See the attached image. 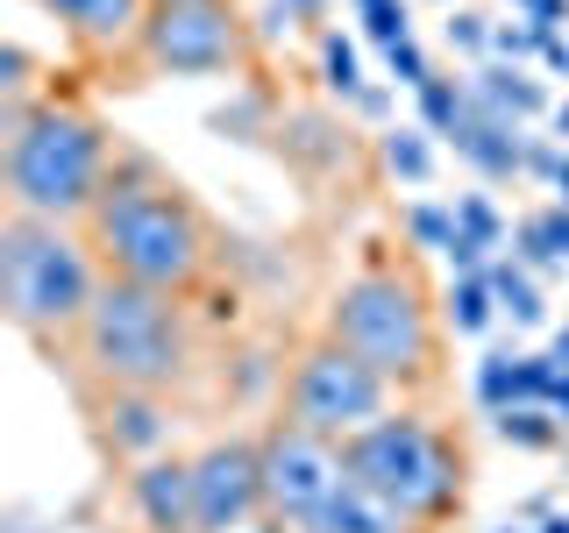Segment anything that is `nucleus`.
Wrapping results in <instances>:
<instances>
[{
    "label": "nucleus",
    "instance_id": "nucleus-4",
    "mask_svg": "<svg viewBox=\"0 0 569 533\" xmlns=\"http://www.w3.org/2000/svg\"><path fill=\"white\" fill-rule=\"evenodd\" d=\"M342 476L356 491H370L391 520H435L456 505V455L413 413H385L363 434L342 441Z\"/></svg>",
    "mask_w": 569,
    "mask_h": 533
},
{
    "label": "nucleus",
    "instance_id": "nucleus-17",
    "mask_svg": "<svg viewBox=\"0 0 569 533\" xmlns=\"http://www.w3.org/2000/svg\"><path fill=\"white\" fill-rule=\"evenodd\" d=\"M498 434H506L512 449H556L562 420H556V405H506V413H498Z\"/></svg>",
    "mask_w": 569,
    "mask_h": 533
},
{
    "label": "nucleus",
    "instance_id": "nucleus-12",
    "mask_svg": "<svg viewBox=\"0 0 569 533\" xmlns=\"http://www.w3.org/2000/svg\"><path fill=\"white\" fill-rule=\"evenodd\" d=\"M456 150L470 157L485 178H512V171H527V150H520V121H506V114H491L485 100L470 93V114L456 121Z\"/></svg>",
    "mask_w": 569,
    "mask_h": 533
},
{
    "label": "nucleus",
    "instance_id": "nucleus-22",
    "mask_svg": "<svg viewBox=\"0 0 569 533\" xmlns=\"http://www.w3.org/2000/svg\"><path fill=\"white\" fill-rule=\"evenodd\" d=\"M385 164L399 171V178H413V185H420V178L435 171V150H427V142H420L413 129H391V135H385Z\"/></svg>",
    "mask_w": 569,
    "mask_h": 533
},
{
    "label": "nucleus",
    "instance_id": "nucleus-20",
    "mask_svg": "<svg viewBox=\"0 0 569 533\" xmlns=\"http://www.w3.org/2000/svg\"><path fill=\"white\" fill-rule=\"evenodd\" d=\"M491 292H498V306H506L512 320H541V292L527 284V271H512V263H491Z\"/></svg>",
    "mask_w": 569,
    "mask_h": 533
},
{
    "label": "nucleus",
    "instance_id": "nucleus-11",
    "mask_svg": "<svg viewBox=\"0 0 569 533\" xmlns=\"http://www.w3.org/2000/svg\"><path fill=\"white\" fill-rule=\"evenodd\" d=\"M129 497L150 533H200V520H192V462H142L129 476Z\"/></svg>",
    "mask_w": 569,
    "mask_h": 533
},
{
    "label": "nucleus",
    "instance_id": "nucleus-5",
    "mask_svg": "<svg viewBox=\"0 0 569 533\" xmlns=\"http://www.w3.org/2000/svg\"><path fill=\"white\" fill-rule=\"evenodd\" d=\"M79 334H86V363L114 391H164L186 370L178 306H171V292H150V284L107 278Z\"/></svg>",
    "mask_w": 569,
    "mask_h": 533
},
{
    "label": "nucleus",
    "instance_id": "nucleus-19",
    "mask_svg": "<svg viewBox=\"0 0 569 533\" xmlns=\"http://www.w3.org/2000/svg\"><path fill=\"white\" fill-rule=\"evenodd\" d=\"M491 278L485 271H477V278H456V292H449V320H456V328L462 334H485L491 328Z\"/></svg>",
    "mask_w": 569,
    "mask_h": 533
},
{
    "label": "nucleus",
    "instance_id": "nucleus-18",
    "mask_svg": "<svg viewBox=\"0 0 569 533\" xmlns=\"http://www.w3.org/2000/svg\"><path fill=\"white\" fill-rule=\"evenodd\" d=\"M520 249H527V263H569V207L533 213L520 228Z\"/></svg>",
    "mask_w": 569,
    "mask_h": 533
},
{
    "label": "nucleus",
    "instance_id": "nucleus-16",
    "mask_svg": "<svg viewBox=\"0 0 569 533\" xmlns=\"http://www.w3.org/2000/svg\"><path fill=\"white\" fill-rule=\"evenodd\" d=\"M470 93L485 100L491 114H506V121H527V114H541V107H548V93L527 79V71H477Z\"/></svg>",
    "mask_w": 569,
    "mask_h": 533
},
{
    "label": "nucleus",
    "instance_id": "nucleus-25",
    "mask_svg": "<svg viewBox=\"0 0 569 533\" xmlns=\"http://www.w3.org/2000/svg\"><path fill=\"white\" fill-rule=\"evenodd\" d=\"M512 363H520V355H485V370H477V399H485L491 413L512 405Z\"/></svg>",
    "mask_w": 569,
    "mask_h": 533
},
{
    "label": "nucleus",
    "instance_id": "nucleus-33",
    "mask_svg": "<svg viewBox=\"0 0 569 533\" xmlns=\"http://www.w3.org/2000/svg\"><path fill=\"white\" fill-rule=\"evenodd\" d=\"M150 8H186V0H150Z\"/></svg>",
    "mask_w": 569,
    "mask_h": 533
},
{
    "label": "nucleus",
    "instance_id": "nucleus-31",
    "mask_svg": "<svg viewBox=\"0 0 569 533\" xmlns=\"http://www.w3.org/2000/svg\"><path fill=\"white\" fill-rule=\"evenodd\" d=\"M556 129H562V135H569V100H562V107H556Z\"/></svg>",
    "mask_w": 569,
    "mask_h": 533
},
{
    "label": "nucleus",
    "instance_id": "nucleus-8",
    "mask_svg": "<svg viewBox=\"0 0 569 533\" xmlns=\"http://www.w3.org/2000/svg\"><path fill=\"white\" fill-rule=\"evenodd\" d=\"M136 50L157 71H178V79H207V71L242 64V22L228 0H186V8H150Z\"/></svg>",
    "mask_w": 569,
    "mask_h": 533
},
{
    "label": "nucleus",
    "instance_id": "nucleus-21",
    "mask_svg": "<svg viewBox=\"0 0 569 533\" xmlns=\"http://www.w3.org/2000/svg\"><path fill=\"white\" fill-rule=\"evenodd\" d=\"M420 107H427V129L456 135V121L470 114V93H462V86H449V79H427V86H420Z\"/></svg>",
    "mask_w": 569,
    "mask_h": 533
},
{
    "label": "nucleus",
    "instance_id": "nucleus-7",
    "mask_svg": "<svg viewBox=\"0 0 569 533\" xmlns=\"http://www.w3.org/2000/svg\"><path fill=\"white\" fill-rule=\"evenodd\" d=\"M385 384L391 378H378L363 355L328 342V349L299 355V370H292V426H307L320 441H349L370 420H385Z\"/></svg>",
    "mask_w": 569,
    "mask_h": 533
},
{
    "label": "nucleus",
    "instance_id": "nucleus-26",
    "mask_svg": "<svg viewBox=\"0 0 569 533\" xmlns=\"http://www.w3.org/2000/svg\"><path fill=\"white\" fill-rule=\"evenodd\" d=\"M413 235L427 249H456V207H413Z\"/></svg>",
    "mask_w": 569,
    "mask_h": 533
},
{
    "label": "nucleus",
    "instance_id": "nucleus-1",
    "mask_svg": "<svg viewBox=\"0 0 569 533\" xmlns=\"http://www.w3.org/2000/svg\"><path fill=\"white\" fill-rule=\"evenodd\" d=\"M93 249L107 257L114 278L150 284V292L192 284V271L207 257L192 207L171 185H157V178H107V192L93 207Z\"/></svg>",
    "mask_w": 569,
    "mask_h": 533
},
{
    "label": "nucleus",
    "instance_id": "nucleus-32",
    "mask_svg": "<svg viewBox=\"0 0 569 533\" xmlns=\"http://www.w3.org/2000/svg\"><path fill=\"white\" fill-rule=\"evenodd\" d=\"M541 533H569V520H548V526H541Z\"/></svg>",
    "mask_w": 569,
    "mask_h": 533
},
{
    "label": "nucleus",
    "instance_id": "nucleus-2",
    "mask_svg": "<svg viewBox=\"0 0 569 533\" xmlns=\"http://www.w3.org/2000/svg\"><path fill=\"white\" fill-rule=\"evenodd\" d=\"M8 192L14 213L36 221H71L93 213L107 192V135L71 107H36V114L8 121Z\"/></svg>",
    "mask_w": 569,
    "mask_h": 533
},
{
    "label": "nucleus",
    "instance_id": "nucleus-15",
    "mask_svg": "<svg viewBox=\"0 0 569 533\" xmlns=\"http://www.w3.org/2000/svg\"><path fill=\"white\" fill-rule=\"evenodd\" d=\"M107 434H114L121 449H157V441H164L157 391H114V405H107Z\"/></svg>",
    "mask_w": 569,
    "mask_h": 533
},
{
    "label": "nucleus",
    "instance_id": "nucleus-9",
    "mask_svg": "<svg viewBox=\"0 0 569 533\" xmlns=\"http://www.w3.org/2000/svg\"><path fill=\"white\" fill-rule=\"evenodd\" d=\"M335 491H342V449L284 420L278 434L263 441V505H271L284 526L307 533V526H313V512L328 505Z\"/></svg>",
    "mask_w": 569,
    "mask_h": 533
},
{
    "label": "nucleus",
    "instance_id": "nucleus-3",
    "mask_svg": "<svg viewBox=\"0 0 569 533\" xmlns=\"http://www.w3.org/2000/svg\"><path fill=\"white\" fill-rule=\"evenodd\" d=\"M0 284H8V320L29 334L86 328V313L100 299V278L86 263V249L58 221H36V213H14L0 228Z\"/></svg>",
    "mask_w": 569,
    "mask_h": 533
},
{
    "label": "nucleus",
    "instance_id": "nucleus-6",
    "mask_svg": "<svg viewBox=\"0 0 569 533\" xmlns=\"http://www.w3.org/2000/svg\"><path fill=\"white\" fill-rule=\"evenodd\" d=\"M335 342L363 355L378 378H420L435 355V328L413 292V278L399 271H363L335 292Z\"/></svg>",
    "mask_w": 569,
    "mask_h": 533
},
{
    "label": "nucleus",
    "instance_id": "nucleus-29",
    "mask_svg": "<svg viewBox=\"0 0 569 533\" xmlns=\"http://www.w3.org/2000/svg\"><path fill=\"white\" fill-rule=\"evenodd\" d=\"M284 14H299V22H313V14H320V0H284Z\"/></svg>",
    "mask_w": 569,
    "mask_h": 533
},
{
    "label": "nucleus",
    "instance_id": "nucleus-30",
    "mask_svg": "<svg viewBox=\"0 0 569 533\" xmlns=\"http://www.w3.org/2000/svg\"><path fill=\"white\" fill-rule=\"evenodd\" d=\"M548 355H556V363H562V370H569V328H562V334H556V349H548Z\"/></svg>",
    "mask_w": 569,
    "mask_h": 533
},
{
    "label": "nucleus",
    "instance_id": "nucleus-10",
    "mask_svg": "<svg viewBox=\"0 0 569 533\" xmlns=\"http://www.w3.org/2000/svg\"><path fill=\"white\" fill-rule=\"evenodd\" d=\"M263 512V449L249 441H213L192 455V520L200 533H242Z\"/></svg>",
    "mask_w": 569,
    "mask_h": 533
},
{
    "label": "nucleus",
    "instance_id": "nucleus-24",
    "mask_svg": "<svg viewBox=\"0 0 569 533\" xmlns=\"http://www.w3.org/2000/svg\"><path fill=\"white\" fill-rule=\"evenodd\" d=\"M356 14H363V29L378 36L385 50H391V43H406V36H413V29H406V8H399V0H356Z\"/></svg>",
    "mask_w": 569,
    "mask_h": 533
},
{
    "label": "nucleus",
    "instance_id": "nucleus-23",
    "mask_svg": "<svg viewBox=\"0 0 569 533\" xmlns=\"http://www.w3.org/2000/svg\"><path fill=\"white\" fill-rule=\"evenodd\" d=\"M320 71H328L335 93H356V100H363V79H356V50L342 43V36H320Z\"/></svg>",
    "mask_w": 569,
    "mask_h": 533
},
{
    "label": "nucleus",
    "instance_id": "nucleus-34",
    "mask_svg": "<svg viewBox=\"0 0 569 533\" xmlns=\"http://www.w3.org/2000/svg\"><path fill=\"white\" fill-rule=\"evenodd\" d=\"M498 533H520V526H498Z\"/></svg>",
    "mask_w": 569,
    "mask_h": 533
},
{
    "label": "nucleus",
    "instance_id": "nucleus-27",
    "mask_svg": "<svg viewBox=\"0 0 569 533\" xmlns=\"http://www.w3.org/2000/svg\"><path fill=\"white\" fill-rule=\"evenodd\" d=\"M385 58H391V79H406V86H427V79H435V71H427V58H420V43H413V36H406V43H391Z\"/></svg>",
    "mask_w": 569,
    "mask_h": 533
},
{
    "label": "nucleus",
    "instance_id": "nucleus-14",
    "mask_svg": "<svg viewBox=\"0 0 569 533\" xmlns=\"http://www.w3.org/2000/svg\"><path fill=\"white\" fill-rule=\"evenodd\" d=\"M307 533H399V520H391V512H385L370 491H356L349 476H342V491H335L328 505L313 512V526H307Z\"/></svg>",
    "mask_w": 569,
    "mask_h": 533
},
{
    "label": "nucleus",
    "instance_id": "nucleus-35",
    "mask_svg": "<svg viewBox=\"0 0 569 533\" xmlns=\"http://www.w3.org/2000/svg\"><path fill=\"white\" fill-rule=\"evenodd\" d=\"M14 533H36V526H14Z\"/></svg>",
    "mask_w": 569,
    "mask_h": 533
},
{
    "label": "nucleus",
    "instance_id": "nucleus-13",
    "mask_svg": "<svg viewBox=\"0 0 569 533\" xmlns=\"http://www.w3.org/2000/svg\"><path fill=\"white\" fill-rule=\"evenodd\" d=\"M36 8H50L86 43H136L150 22V0H36Z\"/></svg>",
    "mask_w": 569,
    "mask_h": 533
},
{
    "label": "nucleus",
    "instance_id": "nucleus-28",
    "mask_svg": "<svg viewBox=\"0 0 569 533\" xmlns=\"http://www.w3.org/2000/svg\"><path fill=\"white\" fill-rule=\"evenodd\" d=\"M449 43H462V50H485L491 36H485V22H477V14H456V22H449Z\"/></svg>",
    "mask_w": 569,
    "mask_h": 533
}]
</instances>
